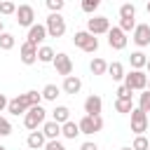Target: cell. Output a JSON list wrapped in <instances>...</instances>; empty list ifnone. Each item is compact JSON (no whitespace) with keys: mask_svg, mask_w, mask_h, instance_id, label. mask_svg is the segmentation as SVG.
Instances as JSON below:
<instances>
[{"mask_svg":"<svg viewBox=\"0 0 150 150\" xmlns=\"http://www.w3.org/2000/svg\"><path fill=\"white\" fill-rule=\"evenodd\" d=\"M45 143H47V136L42 134V131H30L28 134V138H26V145L30 148V150H40V148H45Z\"/></svg>","mask_w":150,"mask_h":150,"instance_id":"15","label":"cell"},{"mask_svg":"<svg viewBox=\"0 0 150 150\" xmlns=\"http://www.w3.org/2000/svg\"><path fill=\"white\" fill-rule=\"evenodd\" d=\"M115 110H117V112H131V110H134L131 98H117V101H115Z\"/></svg>","mask_w":150,"mask_h":150,"instance_id":"25","label":"cell"},{"mask_svg":"<svg viewBox=\"0 0 150 150\" xmlns=\"http://www.w3.org/2000/svg\"><path fill=\"white\" fill-rule=\"evenodd\" d=\"M9 134H12V124H9L7 117L0 115V136H9Z\"/></svg>","mask_w":150,"mask_h":150,"instance_id":"32","label":"cell"},{"mask_svg":"<svg viewBox=\"0 0 150 150\" xmlns=\"http://www.w3.org/2000/svg\"><path fill=\"white\" fill-rule=\"evenodd\" d=\"M61 134H63L66 138H70V141H75V136H80L82 131H80V124H77V122H73V120H68V122H63V124H61Z\"/></svg>","mask_w":150,"mask_h":150,"instance_id":"18","label":"cell"},{"mask_svg":"<svg viewBox=\"0 0 150 150\" xmlns=\"http://www.w3.org/2000/svg\"><path fill=\"white\" fill-rule=\"evenodd\" d=\"M138 108L145 110V112H150V91H148V89H143V94H141V98H138Z\"/></svg>","mask_w":150,"mask_h":150,"instance_id":"30","label":"cell"},{"mask_svg":"<svg viewBox=\"0 0 150 150\" xmlns=\"http://www.w3.org/2000/svg\"><path fill=\"white\" fill-rule=\"evenodd\" d=\"M42 134L47 136V141H54V138H59V136H61V124H59L56 120L45 122V124H42Z\"/></svg>","mask_w":150,"mask_h":150,"instance_id":"16","label":"cell"},{"mask_svg":"<svg viewBox=\"0 0 150 150\" xmlns=\"http://www.w3.org/2000/svg\"><path fill=\"white\" fill-rule=\"evenodd\" d=\"M108 75H110L112 80H124V66H122L120 61L108 63Z\"/></svg>","mask_w":150,"mask_h":150,"instance_id":"20","label":"cell"},{"mask_svg":"<svg viewBox=\"0 0 150 150\" xmlns=\"http://www.w3.org/2000/svg\"><path fill=\"white\" fill-rule=\"evenodd\" d=\"M129 61H131V68H136V70H141V68H145V63H148V56H145L143 52H131V56H129Z\"/></svg>","mask_w":150,"mask_h":150,"instance_id":"19","label":"cell"},{"mask_svg":"<svg viewBox=\"0 0 150 150\" xmlns=\"http://www.w3.org/2000/svg\"><path fill=\"white\" fill-rule=\"evenodd\" d=\"M52 117H54L59 124H63V122H68V120H70V110H68L66 105H56V108L52 110Z\"/></svg>","mask_w":150,"mask_h":150,"instance_id":"21","label":"cell"},{"mask_svg":"<svg viewBox=\"0 0 150 150\" xmlns=\"http://www.w3.org/2000/svg\"><path fill=\"white\" fill-rule=\"evenodd\" d=\"M77 124H80V131H82V134L91 136V134H96V131L103 129V117H101V115H84Z\"/></svg>","mask_w":150,"mask_h":150,"instance_id":"5","label":"cell"},{"mask_svg":"<svg viewBox=\"0 0 150 150\" xmlns=\"http://www.w3.org/2000/svg\"><path fill=\"white\" fill-rule=\"evenodd\" d=\"M131 38H134V42L138 47H148L150 45V23H136Z\"/></svg>","mask_w":150,"mask_h":150,"instance_id":"11","label":"cell"},{"mask_svg":"<svg viewBox=\"0 0 150 150\" xmlns=\"http://www.w3.org/2000/svg\"><path fill=\"white\" fill-rule=\"evenodd\" d=\"M131 131L134 134L148 131V112L145 110H141V108H134L131 110Z\"/></svg>","mask_w":150,"mask_h":150,"instance_id":"6","label":"cell"},{"mask_svg":"<svg viewBox=\"0 0 150 150\" xmlns=\"http://www.w3.org/2000/svg\"><path fill=\"white\" fill-rule=\"evenodd\" d=\"M82 89V80L77 77V75H68L66 80H63V91L66 94H77Z\"/></svg>","mask_w":150,"mask_h":150,"instance_id":"17","label":"cell"},{"mask_svg":"<svg viewBox=\"0 0 150 150\" xmlns=\"http://www.w3.org/2000/svg\"><path fill=\"white\" fill-rule=\"evenodd\" d=\"M87 30L91 35H103V33L110 30V19L108 16H94V19L87 21Z\"/></svg>","mask_w":150,"mask_h":150,"instance_id":"7","label":"cell"},{"mask_svg":"<svg viewBox=\"0 0 150 150\" xmlns=\"http://www.w3.org/2000/svg\"><path fill=\"white\" fill-rule=\"evenodd\" d=\"M63 5H66V0H47L49 12H61V9H63Z\"/></svg>","mask_w":150,"mask_h":150,"instance_id":"34","label":"cell"},{"mask_svg":"<svg viewBox=\"0 0 150 150\" xmlns=\"http://www.w3.org/2000/svg\"><path fill=\"white\" fill-rule=\"evenodd\" d=\"M45 117H47V110L38 103V105H30L28 108V112L23 115V124H26V129H38L40 124H45Z\"/></svg>","mask_w":150,"mask_h":150,"instance_id":"1","label":"cell"},{"mask_svg":"<svg viewBox=\"0 0 150 150\" xmlns=\"http://www.w3.org/2000/svg\"><path fill=\"white\" fill-rule=\"evenodd\" d=\"M59 87L56 84H45V89H42V98L45 101H56V96H59Z\"/></svg>","mask_w":150,"mask_h":150,"instance_id":"24","label":"cell"},{"mask_svg":"<svg viewBox=\"0 0 150 150\" xmlns=\"http://www.w3.org/2000/svg\"><path fill=\"white\" fill-rule=\"evenodd\" d=\"M131 91H134V89H129L127 84H122V87L117 89V98H131Z\"/></svg>","mask_w":150,"mask_h":150,"instance_id":"36","label":"cell"},{"mask_svg":"<svg viewBox=\"0 0 150 150\" xmlns=\"http://www.w3.org/2000/svg\"><path fill=\"white\" fill-rule=\"evenodd\" d=\"M101 110H103L101 96H96V94L87 96V101H84V112H87V115H101Z\"/></svg>","mask_w":150,"mask_h":150,"instance_id":"14","label":"cell"},{"mask_svg":"<svg viewBox=\"0 0 150 150\" xmlns=\"http://www.w3.org/2000/svg\"><path fill=\"white\" fill-rule=\"evenodd\" d=\"M145 68H148V73H150V59H148V63H145Z\"/></svg>","mask_w":150,"mask_h":150,"instance_id":"39","label":"cell"},{"mask_svg":"<svg viewBox=\"0 0 150 150\" xmlns=\"http://www.w3.org/2000/svg\"><path fill=\"white\" fill-rule=\"evenodd\" d=\"M0 33H2V19H0Z\"/></svg>","mask_w":150,"mask_h":150,"instance_id":"40","label":"cell"},{"mask_svg":"<svg viewBox=\"0 0 150 150\" xmlns=\"http://www.w3.org/2000/svg\"><path fill=\"white\" fill-rule=\"evenodd\" d=\"M89 68H91L94 75H105V73H108V63H105L103 59H94V61L89 63Z\"/></svg>","mask_w":150,"mask_h":150,"instance_id":"23","label":"cell"},{"mask_svg":"<svg viewBox=\"0 0 150 150\" xmlns=\"http://www.w3.org/2000/svg\"><path fill=\"white\" fill-rule=\"evenodd\" d=\"M45 26H47V35L49 38H61L66 33V19L61 16V12H52L47 16Z\"/></svg>","mask_w":150,"mask_h":150,"instance_id":"2","label":"cell"},{"mask_svg":"<svg viewBox=\"0 0 150 150\" xmlns=\"http://www.w3.org/2000/svg\"><path fill=\"white\" fill-rule=\"evenodd\" d=\"M14 35L12 33H0V49H5V52H9L12 47H14Z\"/></svg>","mask_w":150,"mask_h":150,"instance_id":"26","label":"cell"},{"mask_svg":"<svg viewBox=\"0 0 150 150\" xmlns=\"http://www.w3.org/2000/svg\"><path fill=\"white\" fill-rule=\"evenodd\" d=\"M80 150H98V148H96V143L87 141V143H82V148H80Z\"/></svg>","mask_w":150,"mask_h":150,"instance_id":"38","label":"cell"},{"mask_svg":"<svg viewBox=\"0 0 150 150\" xmlns=\"http://www.w3.org/2000/svg\"><path fill=\"white\" fill-rule=\"evenodd\" d=\"M122 150H134V148H122Z\"/></svg>","mask_w":150,"mask_h":150,"instance_id":"42","label":"cell"},{"mask_svg":"<svg viewBox=\"0 0 150 150\" xmlns=\"http://www.w3.org/2000/svg\"><path fill=\"white\" fill-rule=\"evenodd\" d=\"M124 84L129 87V89H134V91H143V89H148V75L143 73V70H131V73H127L124 75Z\"/></svg>","mask_w":150,"mask_h":150,"instance_id":"4","label":"cell"},{"mask_svg":"<svg viewBox=\"0 0 150 150\" xmlns=\"http://www.w3.org/2000/svg\"><path fill=\"white\" fill-rule=\"evenodd\" d=\"M145 7H148V12H150V2H148V5H145Z\"/></svg>","mask_w":150,"mask_h":150,"instance_id":"43","label":"cell"},{"mask_svg":"<svg viewBox=\"0 0 150 150\" xmlns=\"http://www.w3.org/2000/svg\"><path fill=\"white\" fill-rule=\"evenodd\" d=\"M0 150H7V148H5V145H0Z\"/></svg>","mask_w":150,"mask_h":150,"instance_id":"41","label":"cell"},{"mask_svg":"<svg viewBox=\"0 0 150 150\" xmlns=\"http://www.w3.org/2000/svg\"><path fill=\"white\" fill-rule=\"evenodd\" d=\"M120 28H122L124 33H129V30L136 28V21H134V19H120Z\"/></svg>","mask_w":150,"mask_h":150,"instance_id":"33","label":"cell"},{"mask_svg":"<svg viewBox=\"0 0 150 150\" xmlns=\"http://www.w3.org/2000/svg\"><path fill=\"white\" fill-rule=\"evenodd\" d=\"M7 105H9V98H7L5 94H0V112H2V110H5Z\"/></svg>","mask_w":150,"mask_h":150,"instance_id":"37","label":"cell"},{"mask_svg":"<svg viewBox=\"0 0 150 150\" xmlns=\"http://www.w3.org/2000/svg\"><path fill=\"white\" fill-rule=\"evenodd\" d=\"M19 56H21V63L33 66V63L38 61V47H35V45H30V42H23V45H21V49H19Z\"/></svg>","mask_w":150,"mask_h":150,"instance_id":"13","label":"cell"},{"mask_svg":"<svg viewBox=\"0 0 150 150\" xmlns=\"http://www.w3.org/2000/svg\"><path fill=\"white\" fill-rule=\"evenodd\" d=\"M0 14H2V16L16 14V5H14L12 0H2V2H0Z\"/></svg>","mask_w":150,"mask_h":150,"instance_id":"29","label":"cell"},{"mask_svg":"<svg viewBox=\"0 0 150 150\" xmlns=\"http://www.w3.org/2000/svg\"><path fill=\"white\" fill-rule=\"evenodd\" d=\"M120 16H122V19H136V7H134L131 2H124V5L120 7Z\"/></svg>","mask_w":150,"mask_h":150,"instance_id":"27","label":"cell"},{"mask_svg":"<svg viewBox=\"0 0 150 150\" xmlns=\"http://www.w3.org/2000/svg\"><path fill=\"white\" fill-rule=\"evenodd\" d=\"M45 150H68L63 143H59V138H54V141H47L45 143Z\"/></svg>","mask_w":150,"mask_h":150,"instance_id":"35","label":"cell"},{"mask_svg":"<svg viewBox=\"0 0 150 150\" xmlns=\"http://www.w3.org/2000/svg\"><path fill=\"white\" fill-rule=\"evenodd\" d=\"M148 91H150V80H148Z\"/></svg>","mask_w":150,"mask_h":150,"instance_id":"44","label":"cell"},{"mask_svg":"<svg viewBox=\"0 0 150 150\" xmlns=\"http://www.w3.org/2000/svg\"><path fill=\"white\" fill-rule=\"evenodd\" d=\"M98 5H101V0H82V12L94 14V9H98Z\"/></svg>","mask_w":150,"mask_h":150,"instance_id":"31","label":"cell"},{"mask_svg":"<svg viewBox=\"0 0 150 150\" xmlns=\"http://www.w3.org/2000/svg\"><path fill=\"white\" fill-rule=\"evenodd\" d=\"M45 38H47V26H45V23H33V26L28 28V40H26V42H30V45L38 47Z\"/></svg>","mask_w":150,"mask_h":150,"instance_id":"12","label":"cell"},{"mask_svg":"<svg viewBox=\"0 0 150 150\" xmlns=\"http://www.w3.org/2000/svg\"><path fill=\"white\" fill-rule=\"evenodd\" d=\"M16 23L19 26H33L35 23V9L30 5H19L16 7Z\"/></svg>","mask_w":150,"mask_h":150,"instance_id":"8","label":"cell"},{"mask_svg":"<svg viewBox=\"0 0 150 150\" xmlns=\"http://www.w3.org/2000/svg\"><path fill=\"white\" fill-rule=\"evenodd\" d=\"M54 68H56V73L59 75H63V77H68L70 73H73V61H70V56L68 54H63V52H59L56 56H54Z\"/></svg>","mask_w":150,"mask_h":150,"instance_id":"10","label":"cell"},{"mask_svg":"<svg viewBox=\"0 0 150 150\" xmlns=\"http://www.w3.org/2000/svg\"><path fill=\"white\" fill-rule=\"evenodd\" d=\"M108 45L112 49H124L127 47V33L120 28V26H112L108 30Z\"/></svg>","mask_w":150,"mask_h":150,"instance_id":"9","label":"cell"},{"mask_svg":"<svg viewBox=\"0 0 150 150\" xmlns=\"http://www.w3.org/2000/svg\"><path fill=\"white\" fill-rule=\"evenodd\" d=\"M54 49L52 47H47V45H42L40 49H38V61H42V63H52L54 61Z\"/></svg>","mask_w":150,"mask_h":150,"instance_id":"22","label":"cell"},{"mask_svg":"<svg viewBox=\"0 0 150 150\" xmlns=\"http://www.w3.org/2000/svg\"><path fill=\"white\" fill-rule=\"evenodd\" d=\"M134 150H150V141L143 136V134H136V138H134V145H131Z\"/></svg>","mask_w":150,"mask_h":150,"instance_id":"28","label":"cell"},{"mask_svg":"<svg viewBox=\"0 0 150 150\" xmlns=\"http://www.w3.org/2000/svg\"><path fill=\"white\" fill-rule=\"evenodd\" d=\"M73 42H75V47L84 49L87 54H94V52L98 49V40H96V35H91L89 30H77L75 38H73Z\"/></svg>","mask_w":150,"mask_h":150,"instance_id":"3","label":"cell"}]
</instances>
